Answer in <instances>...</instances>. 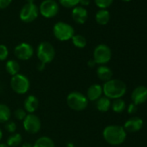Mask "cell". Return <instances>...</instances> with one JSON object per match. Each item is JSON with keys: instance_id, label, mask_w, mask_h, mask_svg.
Segmentation results:
<instances>
[{"instance_id": "cell-37", "label": "cell", "mask_w": 147, "mask_h": 147, "mask_svg": "<svg viewBox=\"0 0 147 147\" xmlns=\"http://www.w3.org/2000/svg\"><path fill=\"white\" fill-rule=\"evenodd\" d=\"M0 147H9V146L5 143H0Z\"/></svg>"}, {"instance_id": "cell-12", "label": "cell", "mask_w": 147, "mask_h": 147, "mask_svg": "<svg viewBox=\"0 0 147 147\" xmlns=\"http://www.w3.org/2000/svg\"><path fill=\"white\" fill-rule=\"evenodd\" d=\"M132 103L136 106L144 103L147 100V88L145 86H138L135 88L131 95Z\"/></svg>"}, {"instance_id": "cell-3", "label": "cell", "mask_w": 147, "mask_h": 147, "mask_svg": "<svg viewBox=\"0 0 147 147\" xmlns=\"http://www.w3.org/2000/svg\"><path fill=\"white\" fill-rule=\"evenodd\" d=\"M88 102L87 96L78 91L71 92L67 96V104L68 107L76 112L85 110L88 106Z\"/></svg>"}, {"instance_id": "cell-16", "label": "cell", "mask_w": 147, "mask_h": 147, "mask_svg": "<svg viewBox=\"0 0 147 147\" xmlns=\"http://www.w3.org/2000/svg\"><path fill=\"white\" fill-rule=\"evenodd\" d=\"M38 107H39V100L33 94L29 95L24 102V109L28 113H34L37 110Z\"/></svg>"}, {"instance_id": "cell-17", "label": "cell", "mask_w": 147, "mask_h": 147, "mask_svg": "<svg viewBox=\"0 0 147 147\" xmlns=\"http://www.w3.org/2000/svg\"><path fill=\"white\" fill-rule=\"evenodd\" d=\"M96 75L98 78L102 82H107L113 77V71L112 69L106 65H100L96 70Z\"/></svg>"}, {"instance_id": "cell-4", "label": "cell", "mask_w": 147, "mask_h": 147, "mask_svg": "<svg viewBox=\"0 0 147 147\" xmlns=\"http://www.w3.org/2000/svg\"><path fill=\"white\" fill-rule=\"evenodd\" d=\"M36 56L41 63H50L55 56V50L54 46L49 42H41L36 49Z\"/></svg>"}, {"instance_id": "cell-30", "label": "cell", "mask_w": 147, "mask_h": 147, "mask_svg": "<svg viewBox=\"0 0 147 147\" xmlns=\"http://www.w3.org/2000/svg\"><path fill=\"white\" fill-rule=\"evenodd\" d=\"M5 130L10 132V133H15L16 132V130H17V124L14 122V121H11L9 120L8 122H6L5 124Z\"/></svg>"}, {"instance_id": "cell-25", "label": "cell", "mask_w": 147, "mask_h": 147, "mask_svg": "<svg viewBox=\"0 0 147 147\" xmlns=\"http://www.w3.org/2000/svg\"><path fill=\"white\" fill-rule=\"evenodd\" d=\"M71 40L73 44L78 49H83L87 45V39L82 35H75Z\"/></svg>"}, {"instance_id": "cell-34", "label": "cell", "mask_w": 147, "mask_h": 147, "mask_svg": "<svg viewBox=\"0 0 147 147\" xmlns=\"http://www.w3.org/2000/svg\"><path fill=\"white\" fill-rule=\"evenodd\" d=\"M22 147H33V144H30V143L26 142V143H23L22 144Z\"/></svg>"}, {"instance_id": "cell-33", "label": "cell", "mask_w": 147, "mask_h": 147, "mask_svg": "<svg viewBox=\"0 0 147 147\" xmlns=\"http://www.w3.org/2000/svg\"><path fill=\"white\" fill-rule=\"evenodd\" d=\"M79 4H81L82 6H88L90 4V0H79Z\"/></svg>"}, {"instance_id": "cell-1", "label": "cell", "mask_w": 147, "mask_h": 147, "mask_svg": "<svg viewBox=\"0 0 147 147\" xmlns=\"http://www.w3.org/2000/svg\"><path fill=\"white\" fill-rule=\"evenodd\" d=\"M104 95L110 100L121 99L126 93V85L118 79H111L102 86Z\"/></svg>"}, {"instance_id": "cell-27", "label": "cell", "mask_w": 147, "mask_h": 147, "mask_svg": "<svg viewBox=\"0 0 147 147\" xmlns=\"http://www.w3.org/2000/svg\"><path fill=\"white\" fill-rule=\"evenodd\" d=\"M94 2L99 8H100L101 10H106L113 4V0H94Z\"/></svg>"}, {"instance_id": "cell-20", "label": "cell", "mask_w": 147, "mask_h": 147, "mask_svg": "<svg viewBox=\"0 0 147 147\" xmlns=\"http://www.w3.org/2000/svg\"><path fill=\"white\" fill-rule=\"evenodd\" d=\"M33 147H55L53 139L48 136H42L38 138L33 144Z\"/></svg>"}, {"instance_id": "cell-5", "label": "cell", "mask_w": 147, "mask_h": 147, "mask_svg": "<svg viewBox=\"0 0 147 147\" xmlns=\"http://www.w3.org/2000/svg\"><path fill=\"white\" fill-rule=\"evenodd\" d=\"M53 33L57 40L66 42L72 39V37L75 36V30L67 23L58 22L53 27Z\"/></svg>"}, {"instance_id": "cell-38", "label": "cell", "mask_w": 147, "mask_h": 147, "mask_svg": "<svg viewBox=\"0 0 147 147\" xmlns=\"http://www.w3.org/2000/svg\"><path fill=\"white\" fill-rule=\"evenodd\" d=\"M27 1V3H30V4H33L34 3V1L35 0H26Z\"/></svg>"}, {"instance_id": "cell-9", "label": "cell", "mask_w": 147, "mask_h": 147, "mask_svg": "<svg viewBox=\"0 0 147 147\" xmlns=\"http://www.w3.org/2000/svg\"><path fill=\"white\" fill-rule=\"evenodd\" d=\"M38 14H39V9L37 8V6L34 3L33 4L27 3L21 9L19 13V18L24 23H31L37 18Z\"/></svg>"}, {"instance_id": "cell-7", "label": "cell", "mask_w": 147, "mask_h": 147, "mask_svg": "<svg viewBox=\"0 0 147 147\" xmlns=\"http://www.w3.org/2000/svg\"><path fill=\"white\" fill-rule=\"evenodd\" d=\"M112 58V50L106 44H99L94 50V61L98 65H106Z\"/></svg>"}, {"instance_id": "cell-39", "label": "cell", "mask_w": 147, "mask_h": 147, "mask_svg": "<svg viewBox=\"0 0 147 147\" xmlns=\"http://www.w3.org/2000/svg\"><path fill=\"white\" fill-rule=\"evenodd\" d=\"M122 1H124V2H129V1H131V0H122Z\"/></svg>"}, {"instance_id": "cell-23", "label": "cell", "mask_w": 147, "mask_h": 147, "mask_svg": "<svg viewBox=\"0 0 147 147\" xmlns=\"http://www.w3.org/2000/svg\"><path fill=\"white\" fill-rule=\"evenodd\" d=\"M96 22L100 25H106L110 20V13L107 10H100L95 15Z\"/></svg>"}, {"instance_id": "cell-35", "label": "cell", "mask_w": 147, "mask_h": 147, "mask_svg": "<svg viewBox=\"0 0 147 147\" xmlns=\"http://www.w3.org/2000/svg\"><path fill=\"white\" fill-rule=\"evenodd\" d=\"M95 65H96V63H95V61L94 60H91V61H88V66L89 67H94Z\"/></svg>"}, {"instance_id": "cell-6", "label": "cell", "mask_w": 147, "mask_h": 147, "mask_svg": "<svg viewBox=\"0 0 147 147\" xmlns=\"http://www.w3.org/2000/svg\"><path fill=\"white\" fill-rule=\"evenodd\" d=\"M11 88L18 94H25L30 88V82L26 76L23 74H18L11 76Z\"/></svg>"}, {"instance_id": "cell-15", "label": "cell", "mask_w": 147, "mask_h": 147, "mask_svg": "<svg viewBox=\"0 0 147 147\" xmlns=\"http://www.w3.org/2000/svg\"><path fill=\"white\" fill-rule=\"evenodd\" d=\"M103 94L102 86L99 84L91 85L87 91V98L88 101H96L98 100Z\"/></svg>"}, {"instance_id": "cell-21", "label": "cell", "mask_w": 147, "mask_h": 147, "mask_svg": "<svg viewBox=\"0 0 147 147\" xmlns=\"http://www.w3.org/2000/svg\"><path fill=\"white\" fill-rule=\"evenodd\" d=\"M111 100L107 98L106 96H101L98 100H96V108L101 112L106 113L111 108Z\"/></svg>"}, {"instance_id": "cell-36", "label": "cell", "mask_w": 147, "mask_h": 147, "mask_svg": "<svg viewBox=\"0 0 147 147\" xmlns=\"http://www.w3.org/2000/svg\"><path fill=\"white\" fill-rule=\"evenodd\" d=\"M2 138H3V131L1 128H0V141H1Z\"/></svg>"}, {"instance_id": "cell-14", "label": "cell", "mask_w": 147, "mask_h": 147, "mask_svg": "<svg viewBox=\"0 0 147 147\" xmlns=\"http://www.w3.org/2000/svg\"><path fill=\"white\" fill-rule=\"evenodd\" d=\"M88 11L82 6H76L72 11V18L78 24H83L88 20Z\"/></svg>"}, {"instance_id": "cell-8", "label": "cell", "mask_w": 147, "mask_h": 147, "mask_svg": "<svg viewBox=\"0 0 147 147\" xmlns=\"http://www.w3.org/2000/svg\"><path fill=\"white\" fill-rule=\"evenodd\" d=\"M23 125L25 131L30 134H36L40 131L42 128V122L37 115L34 113H28L23 120Z\"/></svg>"}, {"instance_id": "cell-32", "label": "cell", "mask_w": 147, "mask_h": 147, "mask_svg": "<svg viewBox=\"0 0 147 147\" xmlns=\"http://www.w3.org/2000/svg\"><path fill=\"white\" fill-rule=\"evenodd\" d=\"M137 106L133 103H131L129 106H128V108H127V112L129 114H133L137 112Z\"/></svg>"}, {"instance_id": "cell-26", "label": "cell", "mask_w": 147, "mask_h": 147, "mask_svg": "<svg viewBox=\"0 0 147 147\" xmlns=\"http://www.w3.org/2000/svg\"><path fill=\"white\" fill-rule=\"evenodd\" d=\"M58 1L65 8H75L79 4V0H58Z\"/></svg>"}, {"instance_id": "cell-22", "label": "cell", "mask_w": 147, "mask_h": 147, "mask_svg": "<svg viewBox=\"0 0 147 147\" xmlns=\"http://www.w3.org/2000/svg\"><path fill=\"white\" fill-rule=\"evenodd\" d=\"M22 141H23V137L20 133L18 132H15L11 134L6 141V144L9 147H18L20 144H22Z\"/></svg>"}, {"instance_id": "cell-2", "label": "cell", "mask_w": 147, "mask_h": 147, "mask_svg": "<svg viewBox=\"0 0 147 147\" xmlns=\"http://www.w3.org/2000/svg\"><path fill=\"white\" fill-rule=\"evenodd\" d=\"M103 138L107 143L112 145H119L126 138V131L124 127L119 125H110L104 128Z\"/></svg>"}, {"instance_id": "cell-28", "label": "cell", "mask_w": 147, "mask_h": 147, "mask_svg": "<svg viewBox=\"0 0 147 147\" xmlns=\"http://www.w3.org/2000/svg\"><path fill=\"white\" fill-rule=\"evenodd\" d=\"M9 49L5 44H0V61H4L8 58Z\"/></svg>"}, {"instance_id": "cell-10", "label": "cell", "mask_w": 147, "mask_h": 147, "mask_svg": "<svg viewBox=\"0 0 147 147\" xmlns=\"http://www.w3.org/2000/svg\"><path fill=\"white\" fill-rule=\"evenodd\" d=\"M59 11L58 4L55 0H44L39 7V12L46 18H51L57 15Z\"/></svg>"}, {"instance_id": "cell-13", "label": "cell", "mask_w": 147, "mask_h": 147, "mask_svg": "<svg viewBox=\"0 0 147 147\" xmlns=\"http://www.w3.org/2000/svg\"><path fill=\"white\" fill-rule=\"evenodd\" d=\"M123 127L126 132H136L143 127V120L139 117H132L125 121Z\"/></svg>"}, {"instance_id": "cell-29", "label": "cell", "mask_w": 147, "mask_h": 147, "mask_svg": "<svg viewBox=\"0 0 147 147\" xmlns=\"http://www.w3.org/2000/svg\"><path fill=\"white\" fill-rule=\"evenodd\" d=\"M27 112L23 108H18L14 112V116L18 120H24L27 116Z\"/></svg>"}, {"instance_id": "cell-11", "label": "cell", "mask_w": 147, "mask_h": 147, "mask_svg": "<svg viewBox=\"0 0 147 147\" xmlns=\"http://www.w3.org/2000/svg\"><path fill=\"white\" fill-rule=\"evenodd\" d=\"M15 56L21 61H28L34 55V48L27 42H22L14 49Z\"/></svg>"}, {"instance_id": "cell-19", "label": "cell", "mask_w": 147, "mask_h": 147, "mask_svg": "<svg viewBox=\"0 0 147 147\" xmlns=\"http://www.w3.org/2000/svg\"><path fill=\"white\" fill-rule=\"evenodd\" d=\"M11 111L10 107L3 103H0V124H5L11 119Z\"/></svg>"}, {"instance_id": "cell-18", "label": "cell", "mask_w": 147, "mask_h": 147, "mask_svg": "<svg viewBox=\"0 0 147 147\" xmlns=\"http://www.w3.org/2000/svg\"><path fill=\"white\" fill-rule=\"evenodd\" d=\"M20 68H21V67L18 61L9 60L5 63V70L11 76H14L18 75V74H19Z\"/></svg>"}, {"instance_id": "cell-24", "label": "cell", "mask_w": 147, "mask_h": 147, "mask_svg": "<svg viewBox=\"0 0 147 147\" xmlns=\"http://www.w3.org/2000/svg\"><path fill=\"white\" fill-rule=\"evenodd\" d=\"M111 107L113 109V111L116 113H120L122 112H124V110L126 107V104L124 100L122 99H116L113 100V101L111 104Z\"/></svg>"}, {"instance_id": "cell-31", "label": "cell", "mask_w": 147, "mask_h": 147, "mask_svg": "<svg viewBox=\"0 0 147 147\" xmlns=\"http://www.w3.org/2000/svg\"><path fill=\"white\" fill-rule=\"evenodd\" d=\"M12 2V0H0V9L7 8Z\"/></svg>"}]
</instances>
